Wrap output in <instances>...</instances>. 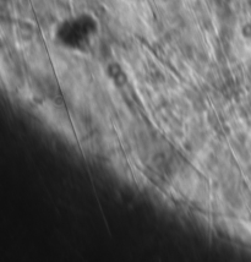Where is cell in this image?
<instances>
[{
	"mask_svg": "<svg viewBox=\"0 0 251 262\" xmlns=\"http://www.w3.org/2000/svg\"><path fill=\"white\" fill-rule=\"evenodd\" d=\"M95 23H90L89 16L80 17L73 23L65 24L60 29V38L70 46L81 45L91 33L95 32Z\"/></svg>",
	"mask_w": 251,
	"mask_h": 262,
	"instance_id": "1",
	"label": "cell"
}]
</instances>
